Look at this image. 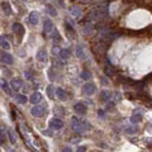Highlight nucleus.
<instances>
[{
    "label": "nucleus",
    "instance_id": "12",
    "mask_svg": "<svg viewBox=\"0 0 152 152\" xmlns=\"http://www.w3.org/2000/svg\"><path fill=\"white\" fill-rule=\"evenodd\" d=\"M56 95H57V98L60 99L61 102H66V100H67L66 91H65L64 89H61V88H57L56 89Z\"/></svg>",
    "mask_w": 152,
    "mask_h": 152
},
{
    "label": "nucleus",
    "instance_id": "36",
    "mask_svg": "<svg viewBox=\"0 0 152 152\" xmlns=\"http://www.w3.org/2000/svg\"><path fill=\"white\" fill-rule=\"evenodd\" d=\"M71 142H72V143H77V142H80V138H72Z\"/></svg>",
    "mask_w": 152,
    "mask_h": 152
},
{
    "label": "nucleus",
    "instance_id": "28",
    "mask_svg": "<svg viewBox=\"0 0 152 152\" xmlns=\"http://www.w3.org/2000/svg\"><path fill=\"white\" fill-rule=\"evenodd\" d=\"M46 91H47V95L50 96L51 99H52V98H53V86H52V85L47 86V90H46Z\"/></svg>",
    "mask_w": 152,
    "mask_h": 152
},
{
    "label": "nucleus",
    "instance_id": "37",
    "mask_svg": "<svg viewBox=\"0 0 152 152\" xmlns=\"http://www.w3.org/2000/svg\"><path fill=\"white\" fill-rule=\"evenodd\" d=\"M62 152H72V150H71L70 147H65L64 150H62Z\"/></svg>",
    "mask_w": 152,
    "mask_h": 152
},
{
    "label": "nucleus",
    "instance_id": "39",
    "mask_svg": "<svg viewBox=\"0 0 152 152\" xmlns=\"http://www.w3.org/2000/svg\"><path fill=\"white\" fill-rule=\"evenodd\" d=\"M102 80H103V82H104V84H109V81L105 80V79H102Z\"/></svg>",
    "mask_w": 152,
    "mask_h": 152
},
{
    "label": "nucleus",
    "instance_id": "24",
    "mask_svg": "<svg viewBox=\"0 0 152 152\" xmlns=\"http://www.w3.org/2000/svg\"><path fill=\"white\" fill-rule=\"evenodd\" d=\"M80 76H81L82 80H89V79H91V72H90V71L84 70V71H81Z\"/></svg>",
    "mask_w": 152,
    "mask_h": 152
},
{
    "label": "nucleus",
    "instance_id": "38",
    "mask_svg": "<svg viewBox=\"0 0 152 152\" xmlns=\"http://www.w3.org/2000/svg\"><path fill=\"white\" fill-rule=\"evenodd\" d=\"M99 115L103 117V115H104V112H103V110H99Z\"/></svg>",
    "mask_w": 152,
    "mask_h": 152
},
{
    "label": "nucleus",
    "instance_id": "13",
    "mask_svg": "<svg viewBox=\"0 0 152 152\" xmlns=\"http://www.w3.org/2000/svg\"><path fill=\"white\" fill-rule=\"evenodd\" d=\"M0 88H1L8 95H12V90H10V88H9L8 82L5 81V79H0Z\"/></svg>",
    "mask_w": 152,
    "mask_h": 152
},
{
    "label": "nucleus",
    "instance_id": "11",
    "mask_svg": "<svg viewBox=\"0 0 152 152\" xmlns=\"http://www.w3.org/2000/svg\"><path fill=\"white\" fill-rule=\"evenodd\" d=\"M10 85H12V88L17 91L23 86V80H20V79H13V80L10 81Z\"/></svg>",
    "mask_w": 152,
    "mask_h": 152
},
{
    "label": "nucleus",
    "instance_id": "31",
    "mask_svg": "<svg viewBox=\"0 0 152 152\" xmlns=\"http://www.w3.org/2000/svg\"><path fill=\"white\" fill-rule=\"evenodd\" d=\"M91 29H93V26H91V24H88V27H85V28H84V32L85 33H90Z\"/></svg>",
    "mask_w": 152,
    "mask_h": 152
},
{
    "label": "nucleus",
    "instance_id": "27",
    "mask_svg": "<svg viewBox=\"0 0 152 152\" xmlns=\"http://www.w3.org/2000/svg\"><path fill=\"white\" fill-rule=\"evenodd\" d=\"M53 41H55V42H60V41H61V36H60V32H58V30L56 29V30H55V32H53Z\"/></svg>",
    "mask_w": 152,
    "mask_h": 152
},
{
    "label": "nucleus",
    "instance_id": "34",
    "mask_svg": "<svg viewBox=\"0 0 152 152\" xmlns=\"http://www.w3.org/2000/svg\"><path fill=\"white\" fill-rule=\"evenodd\" d=\"M65 27H66V28L68 29V30H70V32H74V28H72V27H71V24L70 23H65Z\"/></svg>",
    "mask_w": 152,
    "mask_h": 152
},
{
    "label": "nucleus",
    "instance_id": "10",
    "mask_svg": "<svg viewBox=\"0 0 152 152\" xmlns=\"http://www.w3.org/2000/svg\"><path fill=\"white\" fill-rule=\"evenodd\" d=\"M37 60L39 61V62H43V64H46V62L48 61V58H47V53H46V51H43V50H39L37 52Z\"/></svg>",
    "mask_w": 152,
    "mask_h": 152
},
{
    "label": "nucleus",
    "instance_id": "33",
    "mask_svg": "<svg viewBox=\"0 0 152 152\" xmlns=\"http://www.w3.org/2000/svg\"><path fill=\"white\" fill-rule=\"evenodd\" d=\"M60 48H58V46H55L53 47V50H52V52H53V55H57V56H58V53H60Z\"/></svg>",
    "mask_w": 152,
    "mask_h": 152
},
{
    "label": "nucleus",
    "instance_id": "25",
    "mask_svg": "<svg viewBox=\"0 0 152 152\" xmlns=\"http://www.w3.org/2000/svg\"><path fill=\"white\" fill-rule=\"evenodd\" d=\"M8 134H9V140H10V142H12V144H15V142H17V137H15L14 132H13L12 129H8Z\"/></svg>",
    "mask_w": 152,
    "mask_h": 152
},
{
    "label": "nucleus",
    "instance_id": "20",
    "mask_svg": "<svg viewBox=\"0 0 152 152\" xmlns=\"http://www.w3.org/2000/svg\"><path fill=\"white\" fill-rule=\"evenodd\" d=\"M100 95H102L103 102H108V100H110V98H112V93H110L109 90H103Z\"/></svg>",
    "mask_w": 152,
    "mask_h": 152
},
{
    "label": "nucleus",
    "instance_id": "9",
    "mask_svg": "<svg viewBox=\"0 0 152 152\" xmlns=\"http://www.w3.org/2000/svg\"><path fill=\"white\" fill-rule=\"evenodd\" d=\"M41 100H42V94L38 91H34L32 95H30L29 98V102L32 103V104H37V103H39Z\"/></svg>",
    "mask_w": 152,
    "mask_h": 152
},
{
    "label": "nucleus",
    "instance_id": "5",
    "mask_svg": "<svg viewBox=\"0 0 152 152\" xmlns=\"http://www.w3.org/2000/svg\"><path fill=\"white\" fill-rule=\"evenodd\" d=\"M96 90V86L94 84H85L82 86V94L84 95H93Z\"/></svg>",
    "mask_w": 152,
    "mask_h": 152
},
{
    "label": "nucleus",
    "instance_id": "7",
    "mask_svg": "<svg viewBox=\"0 0 152 152\" xmlns=\"http://www.w3.org/2000/svg\"><path fill=\"white\" fill-rule=\"evenodd\" d=\"M52 29H53L52 20L51 19H44V22H43V33L47 34V33H50Z\"/></svg>",
    "mask_w": 152,
    "mask_h": 152
},
{
    "label": "nucleus",
    "instance_id": "1",
    "mask_svg": "<svg viewBox=\"0 0 152 152\" xmlns=\"http://www.w3.org/2000/svg\"><path fill=\"white\" fill-rule=\"evenodd\" d=\"M108 17V9L106 6H98L96 9H94L93 12L90 13V17L89 19H94V20H98V19H103Z\"/></svg>",
    "mask_w": 152,
    "mask_h": 152
},
{
    "label": "nucleus",
    "instance_id": "2",
    "mask_svg": "<svg viewBox=\"0 0 152 152\" xmlns=\"http://www.w3.org/2000/svg\"><path fill=\"white\" fill-rule=\"evenodd\" d=\"M46 110H47L46 105H36L30 109V113H32V115L36 117V118H41V117L46 113Z\"/></svg>",
    "mask_w": 152,
    "mask_h": 152
},
{
    "label": "nucleus",
    "instance_id": "35",
    "mask_svg": "<svg viewBox=\"0 0 152 152\" xmlns=\"http://www.w3.org/2000/svg\"><path fill=\"white\" fill-rule=\"evenodd\" d=\"M76 152H86V147H84V146L79 147L77 150H76Z\"/></svg>",
    "mask_w": 152,
    "mask_h": 152
},
{
    "label": "nucleus",
    "instance_id": "15",
    "mask_svg": "<svg viewBox=\"0 0 152 152\" xmlns=\"http://www.w3.org/2000/svg\"><path fill=\"white\" fill-rule=\"evenodd\" d=\"M58 56H60L62 60H67V58L71 56V50L70 48H67V50H61L60 53H58Z\"/></svg>",
    "mask_w": 152,
    "mask_h": 152
},
{
    "label": "nucleus",
    "instance_id": "21",
    "mask_svg": "<svg viewBox=\"0 0 152 152\" xmlns=\"http://www.w3.org/2000/svg\"><path fill=\"white\" fill-rule=\"evenodd\" d=\"M141 120H142V114H141V113H134L132 115V118H131V122H132L133 124L141 122Z\"/></svg>",
    "mask_w": 152,
    "mask_h": 152
},
{
    "label": "nucleus",
    "instance_id": "26",
    "mask_svg": "<svg viewBox=\"0 0 152 152\" xmlns=\"http://www.w3.org/2000/svg\"><path fill=\"white\" fill-rule=\"evenodd\" d=\"M5 140H6V137H5V132L4 131H0V146H3V144L5 143Z\"/></svg>",
    "mask_w": 152,
    "mask_h": 152
},
{
    "label": "nucleus",
    "instance_id": "17",
    "mask_svg": "<svg viewBox=\"0 0 152 152\" xmlns=\"http://www.w3.org/2000/svg\"><path fill=\"white\" fill-rule=\"evenodd\" d=\"M13 30H14V32H17V33H19L20 37H22L23 33H24L23 26H22V24H19V23H14V24H13Z\"/></svg>",
    "mask_w": 152,
    "mask_h": 152
},
{
    "label": "nucleus",
    "instance_id": "3",
    "mask_svg": "<svg viewBox=\"0 0 152 152\" xmlns=\"http://www.w3.org/2000/svg\"><path fill=\"white\" fill-rule=\"evenodd\" d=\"M72 128H74V131H76L77 133L85 132L84 124H82V120H80V119L77 118V117H74V118H72Z\"/></svg>",
    "mask_w": 152,
    "mask_h": 152
},
{
    "label": "nucleus",
    "instance_id": "4",
    "mask_svg": "<svg viewBox=\"0 0 152 152\" xmlns=\"http://www.w3.org/2000/svg\"><path fill=\"white\" fill-rule=\"evenodd\" d=\"M50 128L51 131H60L62 127H64V122H62L61 119H58V118H53V119H51L50 120Z\"/></svg>",
    "mask_w": 152,
    "mask_h": 152
},
{
    "label": "nucleus",
    "instance_id": "30",
    "mask_svg": "<svg viewBox=\"0 0 152 152\" xmlns=\"http://www.w3.org/2000/svg\"><path fill=\"white\" fill-rule=\"evenodd\" d=\"M24 76H26V77L28 79V80H30V81L34 80V79H33V74L30 71H26V72H24Z\"/></svg>",
    "mask_w": 152,
    "mask_h": 152
},
{
    "label": "nucleus",
    "instance_id": "18",
    "mask_svg": "<svg viewBox=\"0 0 152 152\" xmlns=\"http://www.w3.org/2000/svg\"><path fill=\"white\" fill-rule=\"evenodd\" d=\"M15 102L19 103V104H26L27 103V96L23 95V94H15Z\"/></svg>",
    "mask_w": 152,
    "mask_h": 152
},
{
    "label": "nucleus",
    "instance_id": "23",
    "mask_svg": "<svg viewBox=\"0 0 152 152\" xmlns=\"http://www.w3.org/2000/svg\"><path fill=\"white\" fill-rule=\"evenodd\" d=\"M46 10L48 12V14H50L51 17H56V15H57V13H56V9H55V8H53V6L51 5V4H47V5H46Z\"/></svg>",
    "mask_w": 152,
    "mask_h": 152
},
{
    "label": "nucleus",
    "instance_id": "19",
    "mask_svg": "<svg viewBox=\"0 0 152 152\" xmlns=\"http://www.w3.org/2000/svg\"><path fill=\"white\" fill-rule=\"evenodd\" d=\"M29 22L33 24V26H36L38 23V13L37 12H32L29 14Z\"/></svg>",
    "mask_w": 152,
    "mask_h": 152
},
{
    "label": "nucleus",
    "instance_id": "29",
    "mask_svg": "<svg viewBox=\"0 0 152 152\" xmlns=\"http://www.w3.org/2000/svg\"><path fill=\"white\" fill-rule=\"evenodd\" d=\"M76 55H77V57H79V58H84V57H85L84 52H82V47H81V46L79 47L77 50H76Z\"/></svg>",
    "mask_w": 152,
    "mask_h": 152
},
{
    "label": "nucleus",
    "instance_id": "22",
    "mask_svg": "<svg viewBox=\"0 0 152 152\" xmlns=\"http://www.w3.org/2000/svg\"><path fill=\"white\" fill-rule=\"evenodd\" d=\"M0 46L4 48V50H9V48H10V43L5 39V37L0 36Z\"/></svg>",
    "mask_w": 152,
    "mask_h": 152
},
{
    "label": "nucleus",
    "instance_id": "32",
    "mask_svg": "<svg viewBox=\"0 0 152 152\" xmlns=\"http://www.w3.org/2000/svg\"><path fill=\"white\" fill-rule=\"evenodd\" d=\"M42 133L44 134V136H50V137H52V131H51V129H44Z\"/></svg>",
    "mask_w": 152,
    "mask_h": 152
},
{
    "label": "nucleus",
    "instance_id": "14",
    "mask_svg": "<svg viewBox=\"0 0 152 152\" xmlns=\"http://www.w3.org/2000/svg\"><path fill=\"white\" fill-rule=\"evenodd\" d=\"M71 15L74 17V18H79V17L81 15V9H80V6H77V5H74L71 8Z\"/></svg>",
    "mask_w": 152,
    "mask_h": 152
},
{
    "label": "nucleus",
    "instance_id": "8",
    "mask_svg": "<svg viewBox=\"0 0 152 152\" xmlns=\"http://www.w3.org/2000/svg\"><path fill=\"white\" fill-rule=\"evenodd\" d=\"M0 58H1L3 62H5V64L8 65H12L13 62H14V60H13V56L10 53H6V52H0Z\"/></svg>",
    "mask_w": 152,
    "mask_h": 152
},
{
    "label": "nucleus",
    "instance_id": "6",
    "mask_svg": "<svg viewBox=\"0 0 152 152\" xmlns=\"http://www.w3.org/2000/svg\"><path fill=\"white\" fill-rule=\"evenodd\" d=\"M74 110L77 114L84 115V114H86V112H88V106H86L85 104H82V103H76V104L74 105Z\"/></svg>",
    "mask_w": 152,
    "mask_h": 152
},
{
    "label": "nucleus",
    "instance_id": "16",
    "mask_svg": "<svg viewBox=\"0 0 152 152\" xmlns=\"http://www.w3.org/2000/svg\"><path fill=\"white\" fill-rule=\"evenodd\" d=\"M1 8H3V12L5 13V15H10V14H12V8H10V3H8V1L1 3Z\"/></svg>",
    "mask_w": 152,
    "mask_h": 152
}]
</instances>
